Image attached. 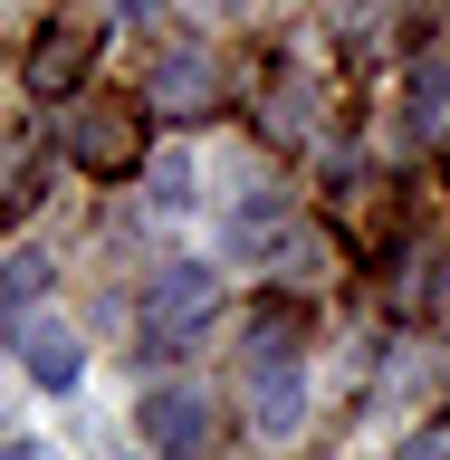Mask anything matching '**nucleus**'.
Listing matches in <instances>:
<instances>
[{
  "label": "nucleus",
  "mask_w": 450,
  "mask_h": 460,
  "mask_svg": "<svg viewBox=\"0 0 450 460\" xmlns=\"http://www.w3.org/2000/svg\"><path fill=\"white\" fill-rule=\"evenodd\" d=\"M10 355H20V374L39 384V394H77V384H86V345H77L67 316H20Z\"/></svg>",
  "instance_id": "f257e3e1"
},
{
  "label": "nucleus",
  "mask_w": 450,
  "mask_h": 460,
  "mask_svg": "<svg viewBox=\"0 0 450 460\" xmlns=\"http://www.w3.org/2000/svg\"><path fill=\"white\" fill-rule=\"evenodd\" d=\"M135 431L154 441V451H201V441H211V402H201L192 384H144Z\"/></svg>",
  "instance_id": "f03ea898"
},
{
  "label": "nucleus",
  "mask_w": 450,
  "mask_h": 460,
  "mask_svg": "<svg viewBox=\"0 0 450 460\" xmlns=\"http://www.w3.org/2000/svg\"><path fill=\"white\" fill-rule=\"evenodd\" d=\"M221 250H230V259H278V250H287V201H278V192H250L240 211H230Z\"/></svg>",
  "instance_id": "7ed1b4c3"
},
{
  "label": "nucleus",
  "mask_w": 450,
  "mask_h": 460,
  "mask_svg": "<svg viewBox=\"0 0 450 460\" xmlns=\"http://www.w3.org/2000/svg\"><path fill=\"white\" fill-rule=\"evenodd\" d=\"M201 307H211V269H163V279L144 288V316H154V326H172V336H192Z\"/></svg>",
  "instance_id": "20e7f679"
},
{
  "label": "nucleus",
  "mask_w": 450,
  "mask_h": 460,
  "mask_svg": "<svg viewBox=\"0 0 450 460\" xmlns=\"http://www.w3.org/2000/svg\"><path fill=\"white\" fill-rule=\"evenodd\" d=\"M154 106H211V58L201 49H172V58H154Z\"/></svg>",
  "instance_id": "39448f33"
},
{
  "label": "nucleus",
  "mask_w": 450,
  "mask_h": 460,
  "mask_svg": "<svg viewBox=\"0 0 450 460\" xmlns=\"http://www.w3.org/2000/svg\"><path fill=\"white\" fill-rule=\"evenodd\" d=\"M450 125V49H431L412 67V135H441Z\"/></svg>",
  "instance_id": "423d86ee"
},
{
  "label": "nucleus",
  "mask_w": 450,
  "mask_h": 460,
  "mask_svg": "<svg viewBox=\"0 0 450 460\" xmlns=\"http://www.w3.org/2000/svg\"><path fill=\"white\" fill-rule=\"evenodd\" d=\"M67 154H77V164H125V125H115V115H77V125H67Z\"/></svg>",
  "instance_id": "0eeeda50"
},
{
  "label": "nucleus",
  "mask_w": 450,
  "mask_h": 460,
  "mask_svg": "<svg viewBox=\"0 0 450 460\" xmlns=\"http://www.w3.org/2000/svg\"><path fill=\"white\" fill-rule=\"evenodd\" d=\"M77 58H86V39H77V29H57L49 49H39V67H29V86H67V67H77Z\"/></svg>",
  "instance_id": "6e6552de"
},
{
  "label": "nucleus",
  "mask_w": 450,
  "mask_h": 460,
  "mask_svg": "<svg viewBox=\"0 0 450 460\" xmlns=\"http://www.w3.org/2000/svg\"><path fill=\"white\" fill-rule=\"evenodd\" d=\"M39 288H49V259L20 250V259H10V297H39Z\"/></svg>",
  "instance_id": "1a4fd4ad"
}]
</instances>
